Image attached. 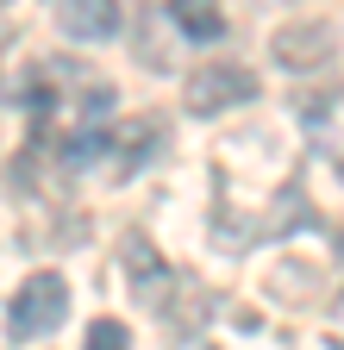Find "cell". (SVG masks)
<instances>
[{
    "label": "cell",
    "mask_w": 344,
    "mask_h": 350,
    "mask_svg": "<svg viewBox=\"0 0 344 350\" xmlns=\"http://www.w3.org/2000/svg\"><path fill=\"white\" fill-rule=\"evenodd\" d=\"M69 319V282L57 269H38L19 282V294L7 300V338L13 344H31V338H44Z\"/></svg>",
    "instance_id": "cell-1"
},
{
    "label": "cell",
    "mask_w": 344,
    "mask_h": 350,
    "mask_svg": "<svg viewBox=\"0 0 344 350\" xmlns=\"http://www.w3.org/2000/svg\"><path fill=\"white\" fill-rule=\"evenodd\" d=\"M256 100V75L244 63H200L188 75V113L213 119V113H226V107H244Z\"/></svg>",
    "instance_id": "cell-2"
},
{
    "label": "cell",
    "mask_w": 344,
    "mask_h": 350,
    "mask_svg": "<svg viewBox=\"0 0 344 350\" xmlns=\"http://www.w3.org/2000/svg\"><path fill=\"white\" fill-rule=\"evenodd\" d=\"M276 63L288 69V75H313V69H326L332 57H338V31L326 25V19H300V25H282L276 31Z\"/></svg>",
    "instance_id": "cell-3"
},
{
    "label": "cell",
    "mask_w": 344,
    "mask_h": 350,
    "mask_svg": "<svg viewBox=\"0 0 344 350\" xmlns=\"http://www.w3.org/2000/svg\"><path fill=\"white\" fill-rule=\"evenodd\" d=\"M57 25L75 44H107L119 31V0H57Z\"/></svg>",
    "instance_id": "cell-4"
},
{
    "label": "cell",
    "mask_w": 344,
    "mask_h": 350,
    "mask_svg": "<svg viewBox=\"0 0 344 350\" xmlns=\"http://www.w3.org/2000/svg\"><path fill=\"white\" fill-rule=\"evenodd\" d=\"M169 19H176L182 38H194V44L226 38V13H220V0H169Z\"/></svg>",
    "instance_id": "cell-5"
},
{
    "label": "cell",
    "mask_w": 344,
    "mask_h": 350,
    "mask_svg": "<svg viewBox=\"0 0 344 350\" xmlns=\"http://www.w3.org/2000/svg\"><path fill=\"white\" fill-rule=\"evenodd\" d=\"M125 269L138 275V294L144 288H157L169 269H163V256H157V244H144V232H125Z\"/></svg>",
    "instance_id": "cell-6"
},
{
    "label": "cell",
    "mask_w": 344,
    "mask_h": 350,
    "mask_svg": "<svg viewBox=\"0 0 344 350\" xmlns=\"http://www.w3.org/2000/svg\"><path fill=\"white\" fill-rule=\"evenodd\" d=\"M88 350H132V332H125L119 319H94L88 325Z\"/></svg>",
    "instance_id": "cell-7"
},
{
    "label": "cell",
    "mask_w": 344,
    "mask_h": 350,
    "mask_svg": "<svg viewBox=\"0 0 344 350\" xmlns=\"http://www.w3.org/2000/svg\"><path fill=\"white\" fill-rule=\"evenodd\" d=\"M7 51H13V19L0 13V63H7Z\"/></svg>",
    "instance_id": "cell-8"
},
{
    "label": "cell",
    "mask_w": 344,
    "mask_h": 350,
    "mask_svg": "<svg viewBox=\"0 0 344 350\" xmlns=\"http://www.w3.org/2000/svg\"><path fill=\"white\" fill-rule=\"evenodd\" d=\"M176 350H213V344H207V338H182Z\"/></svg>",
    "instance_id": "cell-9"
},
{
    "label": "cell",
    "mask_w": 344,
    "mask_h": 350,
    "mask_svg": "<svg viewBox=\"0 0 344 350\" xmlns=\"http://www.w3.org/2000/svg\"><path fill=\"white\" fill-rule=\"evenodd\" d=\"M332 319H338V332H344V294H338V306H332Z\"/></svg>",
    "instance_id": "cell-10"
},
{
    "label": "cell",
    "mask_w": 344,
    "mask_h": 350,
    "mask_svg": "<svg viewBox=\"0 0 344 350\" xmlns=\"http://www.w3.org/2000/svg\"><path fill=\"white\" fill-rule=\"evenodd\" d=\"M338 175H344V163H338Z\"/></svg>",
    "instance_id": "cell-11"
},
{
    "label": "cell",
    "mask_w": 344,
    "mask_h": 350,
    "mask_svg": "<svg viewBox=\"0 0 344 350\" xmlns=\"http://www.w3.org/2000/svg\"><path fill=\"white\" fill-rule=\"evenodd\" d=\"M0 7H7V0H0Z\"/></svg>",
    "instance_id": "cell-12"
}]
</instances>
